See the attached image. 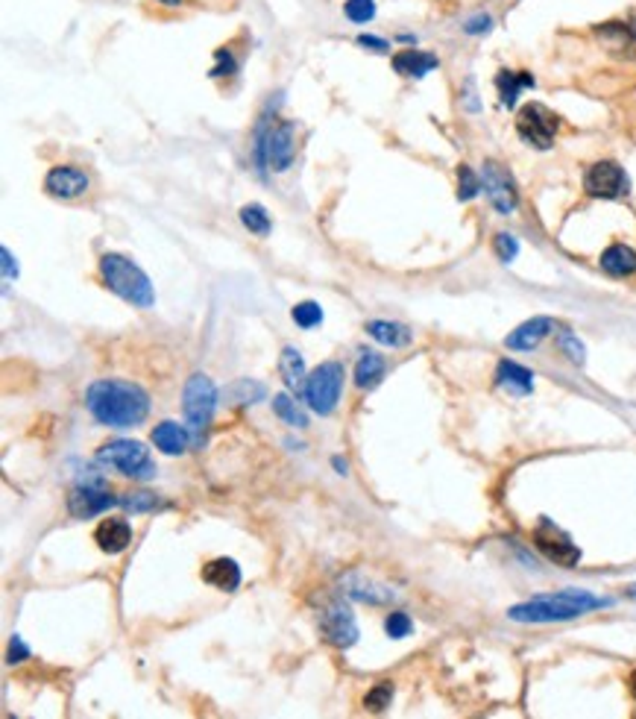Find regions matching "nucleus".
<instances>
[{
	"instance_id": "obj_45",
	"label": "nucleus",
	"mask_w": 636,
	"mask_h": 719,
	"mask_svg": "<svg viewBox=\"0 0 636 719\" xmlns=\"http://www.w3.org/2000/svg\"><path fill=\"white\" fill-rule=\"evenodd\" d=\"M331 464H334V470H338V473H340V475H343V473H346V461H340V458H334V461H331Z\"/></svg>"
},
{
	"instance_id": "obj_3",
	"label": "nucleus",
	"mask_w": 636,
	"mask_h": 719,
	"mask_svg": "<svg viewBox=\"0 0 636 719\" xmlns=\"http://www.w3.org/2000/svg\"><path fill=\"white\" fill-rule=\"evenodd\" d=\"M100 276L111 294H118L120 300L136 306V308H150L155 303V291L150 285V276L144 273L136 262H129L127 256H118V253H106L100 259Z\"/></svg>"
},
{
	"instance_id": "obj_5",
	"label": "nucleus",
	"mask_w": 636,
	"mask_h": 719,
	"mask_svg": "<svg viewBox=\"0 0 636 719\" xmlns=\"http://www.w3.org/2000/svg\"><path fill=\"white\" fill-rule=\"evenodd\" d=\"M182 408H185V420H188V429H191L194 444H199L217 408V388L206 373H194L191 379L185 382Z\"/></svg>"
},
{
	"instance_id": "obj_7",
	"label": "nucleus",
	"mask_w": 636,
	"mask_h": 719,
	"mask_svg": "<svg viewBox=\"0 0 636 719\" xmlns=\"http://www.w3.org/2000/svg\"><path fill=\"white\" fill-rule=\"evenodd\" d=\"M343 379H346V370L340 361H322L314 373H308L305 379V403L311 405V412L317 414H331L334 408L340 403V394H343Z\"/></svg>"
},
{
	"instance_id": "obj_20",
	"label": "nucleus",
	"mask_w": 636,
	"mask_h": 719,
	"mask_svg": "<svg viewBox=\"0 0 636 719\" xmlns=\"http://www.w3.org/2000/svg\"><path fill=\"white\" fill-rule=\"evenodd\" d=\"M496 385L499 388H508L510 394H531L534 391V373L528 368H522V364L505 359L496 370Z\"/></svg>"
},
{
	"instance_id": "obj_38",
	"label": "nucleus",
	"mask_w": 636,
	"mask_h": 719,
	"mask_svg": "<svg viewBox=\"0 0 636 719\" xmlns=\"http://www.w3.org/2000/svg\"><path fill=\"white\" fill-rule=\"evenodd\" d=\"M120 508H127V511H132V514L150 511V508H155V496L153 493H127V496H120Z\"/></svg>"
},
{
	"instance_id": "obj_8",
	"label": "nucleus",
	"mask_w": 636,
	"mask_h": 719,
	"mask_svg": "<svg viewBox=\"0 0 636 719\" xmlns=\"http://www.w3.org/2000/svg\"><path fill=\"white\" fill-rule=\"evenodd\" d=\"M557 129H561V118H557L549 106L543 103H526L517 115V132L528 147L549 150L554 144Z\"/></svg>"
},
{
	"instance_id": "obj_6",
	"label": "nucleus",
	"mask_w": 636,
	"mask_h": 719,
	"mask_svg": "<svg viewBox=\"0 0 636 719\" xmlns=\"http://www.w3.org/2000/svg\"><path fill=\"white\" fill-rule=\"evenodd\" d=\"M97 458L109 464V467H115L118 473L129 475V479H138V482H147L155 475V464L150 458V449L138 444V440H109L97 449Z\"/></svg>"
},
{
	"instance_id": "obj_4",
	"label": "nucleus",
	"mask_w": 636,
	"mask_h": 719,
	"mask_svg": "<svg viewBox=\"0 0 636 719\" xmlns=\"http://www.w3.org/2000/svg\"><path fill=\"white\" fill-rule=\"evenodd\" d=\"M296 144H294V124L278 120L273 127H259V141H255V164L259 171L273 168L276 173H285L294 164Z\"/></svg>"
},
{
	"instance_id": "obj_22",
	"label": "nucleus",
	"mask_w": 636,
	"mask_h": 719,
	"mask_svg": "<svg viewBox=\"0 0 636 719\" xmlns=\"http://www.w3.org/2000/svg\"><path fill=\"white\" fill-rule=\"evenodd\" d=\"M278 373H282L285 385L291 388L294 394H305V361L299 356L296 347H285L282 356H278Z\"/></svg>"
},
{
	"instance_id": "obj_46",
	"label": "nucleus",
	"mask_w": 636,
	"mask_h": 719,
	"mask_svg": "<svg viewBox=\"0 0 636 719\" xmlns=\"http://www.w3.org/2000/svg\"><path fill=\"white\" fill-rule=\"evenodd\" d=\"M159 4H167V6H180L182 0H159Z\"/></svg>"
},
{
	"instance_id": "obj_18",
	"label": "nucleus",
	"mask_w": 636,
	"mask_h": 719,
	"mask_svg": "<svg viewBox=\"0 0 636 719\" xmlns=\"http://www.w3.org/2000/svg\"><path fill=\"white\" fill-rule=\"evenodd\" d=\"M203 581L223 593H232L241 588V567L232 558H215L203 567Z\"/></svg>"
},
{
	"instance_id": "obj_44",
	"label": "nucleus",
	"mask_w": 636,
	"mask_h": 719,
	"mask_svg": "<svg viewBox=\"0 0 636 719\" xmlns=\"http://www.w3.org/2000/svg\"><path fill=\"white\" fill-rule=\"evenodd\" d=\"M628 690H631V696L636 699V670L631 672V679H628Z\"/></svg>"
},
{
	"instance_id": "obj_13",
	"label": "nucleus",
	"mask_w": 636,
	"mask_h": 719,
	"mask_svg": "<svg viewBox=\"0 0 636 719\" xmlns=\"http://www.w3.org/2000/svg\"><path fill=\"white\" fill-rule=\"evenodd\" d=\"M115 505H120V500L118 496H111V491L103 484V479H85V482L76 484L68 496V511L80 519L97 517Z\"/></svg>"
},
{
	"instance_id": "obj_47",
	"label": "nucleus",
	"mask_w": 636,
	"mask_h": 719,
	"mask_svg": "<svg viewBox=\"0 0 636 719\" xmlns=\"http://www.w3.org/2000/svg\"><path fill=\"white\" fill-rule=\"evenodd\" d=\"M628 596H631V599H636V584H631V588H628Z\"/></svg>"
},
{
	"instance_id": "obj_32",
	"label": "nucleus",
	"mask_w": 636,
	"mask_h": 719,
	"mask_svg": "<svg viewBox=\"0 0 636 719\" xmlns=\"http://www.w3.org/2000/svg\"><path fill=\"white\" fill-rule=\"evenodd\" d=\"M557 344H561V350L566 352L572 364H584L587 361V347L581 344V341H578L575 332L561 329V332H557Z\"/></svg>"
},
{
	"instance_id": "obj_24",
	"label": "nucleus",
	"mask_w": 636,
	"mask_h": 719,
	"mask_svg": "<svg viewBox=\"0 0 636 719\" xmlns=\"http://www.w3.org/2000/svg\"><path fill=\"white\" fill-rule=\"evenodd\" d=\"M496 88H499V97H501V106L513 109L519 101L522 88H534V76L528 71H499L496 76Z\"/></svg>"
},
{
	"instance_id": "obj_37",
	"label": "nucleus",
	"mask_w": 636,
	"mask_h": 719,
	"mask_svg": "<svg viewBox=\"0 0 636 719\" xmlns=\"http://www.w3.org/2000/svg\"><path fill=\"white\" fill-rule=\"evenodd\" d=\"M493 250H496L499 262L510 264L513 259H517V253H519V241L513 238L510 232H499V235L493 238Z\"/></svg>"
},
{
	"instance_id": "obj_36",
	"label": "nucleus",
	"mask_w": 636,
	"mask_h": 719,
	"mask_svg": "<svg viewBox=\"0 0 636 719\" xmlns=\"http://www.w3.org/2000/svg\"><path fill=\"white\" fill-rule=\"evenodd\" d=\"M384 632H387V637L402 640V637H408L411 632H414V623H411L408 614L393 611V614H387V619H384Z\"/></svg>"
},
{
	"instance_id": "obj_29",
	"label": "nucleus",
	"mask_w": 636,
	"mask_h": 719,
	"mask_svg": "<svg viewBox=\"0 0 636 719\" xmlns=\"http://www.w3.org/2000/svg\"><path fill=\"white\" fill-rule=\"evenodd\" d=\"M598 36L607 39V41L616 39V50H636V39H633L628 24H601Z\"/></svg>"
},
{
	"instance_id": "obj_15",
	"label": "nucleus",
	"mask_w": 636,
	"mask_h": 719,
	"mask_svg": "<svg viewBox=\"0 0 636 719\" xmlns=\"http://www.w3.org/2000/svg\"><path fill=\"white\" fill-rule=\"evenodd\" d=\"M554 332V320L552 317H531L526 320L519 329H513L510 335L505 338V347L508 350H534V347H540L545 338H549Z\"/></svg>"
},
{
	"instance_id": "obj_35",
	"label": "nucleus",
	"mask_w": 636,
	"mask_h": 719,
	"mask_svg": "<svg viewBox=\"0 0 636 719\" xmlns=\"http://www.w3.org/2000/svg\"><path fill=\"white\" fill-rule=\"evenodd\" d=\"M390 699H393V684L378 681L375 688L364 696V705L370 707V711H384V707H390Z\"/></svg>"
},
{
	"instance_id": "obj_42",
	"label": "nucleus",
	"mask_w": 636,
	"mask_h": 719,
	"mask_svg": "<svg viewBox=\"0 0 636 719\" xmlns=\"http://www.w3.org/2000/svg\"><path fill=\"white\" fill-rule=\"evenodd\" d=\"M0 256H4V280L6 282H13L15 276H18V264H15V259H13V253H9L6 247L0 250Z\"/></svg>"
},
{
	"instance_id": "obj_43",
	"label": "nucleus",
	"mask_w": 636,
	"mask_h": 719,
	"mask_svg": "<svg viewBox=\"0 0 636 719\" xmlns=\"http://www.w3.org/2000/svg\"><path fill=\"white\" fill-rule=\"evenodd\" d=\"M358 44H361V48H373V50H378V53L390 50V48H387V41H384V39H375V36H358Z\"/></svg>"
},
{
	"instance_id": "obj_41",
	"label": "nucleus",
	"mask_w": 636,
	"mask_h": 719,
	"mask_svg": "<svg viewBox=\"0 0 636 719\" xmlns=\"http://www.w3.org/2000/svg\"><path fill=\"white\" fill-rule=\"evenodd\" d=\"M30 658V649H27V644L24 640H21L18 635L13 637V644H9V655H6V661L9 663H21V661H27Z\"/></svg>"
},
{
	"instance_id": "obj_31",
	"label": "nucleus",
	"mask_w": 636,
	"mask_h": 719,
	"mask_svg": "<svg viewBox=\"0 0 636 719\" xmlns=\"http://www.w3.org/2000/svg\"><path fill=\"white\" fill-rule=\"evenodd\" d=\"M478 191H481V180H478L470 164H461L457 168V200H473Z\"/></svg>"
},
{
	"instance_id": "obj_10",
	"label": "nucleus",
	"mask_w": 636,
	"mask_h": 719,
	"mask_svg": "<svg viewBox=\"0 0 636 719\" xmlns=\"http://www.w3.org/2000/svg\"><path fill=\"white\" fill-rule=\"evenodd\" d=\"M534 546H537L545 558L557 567H578V561H581V549L572 544V537H569L561 526H554L549 517L540 519V526L534 528Z\"/></svg>"
},
{
	"instance_id": "obj_11",
	"label": "nucleus",
	"mask_w": 636,
	"mask_h": 719,
	"mask_svg": "<svg viewBox=\"0 0 636 719\" xmlns=\"http://www.w3.org/2000/svg\"><path fill=\"white\" fill-rule=\"evenodd\" d=\"M584 191L598 200H619L631 191V180L622 164L616 162H596L584 173Z\"/></svg>"
},
{
	"instance_id": "obj_40",
	"label": "nucleus",
	"mask_w": 636,
	"mask_h": 719,
	"mask_svg": "<svg viewBox=\"0 0 636 719\" xmlns=\"http://www.w3.org/2000/svg\"><path fill=\"white\" fill-rule=\"evenodd\" d=\"M490 30H493V18L490 15H473L464 24V32H470V36H481V32H490Z\"/></svg>"
},
{
	"instance_id": "obj_28",
	"label": "nucleus",
	"mask_w": 636,
	"mask_h": 719,
	"mask_svg": "<svg viewBox=\"0 0 636 719\" xmlns=\"http://www.w3.org/2000/svg\"><path fill=\"white\" fill-rule=\"evenodd\" d=\"M241 224L250 232H255V235H267V232H270V217H267L264 206L259 203H250L241 209Z\"/></svg>"
},
{
	"instance_id": "obj_21",
	"label": "nucleus",
	"mask_w": 636,
	"mask_h": 719,
	"mask_svg": "<svg viewBox=\"0 0 636 719\" xmlns=\"http://www.w3.org/2000/svg\"><path fill=\"white\" fill-rule=\"evenodd\" d=\"M384 370H387L384 359L378 356L375 350H364L358 364H355V385H358L361 391H373L378 388V382L384 379Z\"/></svg>"
},
{
	"instance_id": "obj_39",
	"label": "nucleus",
	"mask_w": 636,
	"mask_h": 719,
	"mask_svg": "<svg viewBox=\"0 0 636 719\" xmlns=\"http://www.w3.org/2000/svg\"><path fill=\"white\" fill-rule=\"evenodd\" d=\"M238 71V62L232 59V53L223 48L217 50V68H211V76H232Z\"/></svg>"
},
{
	"instance_id": "obj_9",
	"label": "nucleus",
	"mask_w": 636,
	"mask_h": 719,
	"mask_svg": "<svg viewBox=\"0 0 636 719\" xmlns=\"http://www.w3.org/2000/svg\"><path fill=\"white\" fill-rule=\"evenodd\" d=\"M320 632L326 635L329 644L349 649L355 640H358V623H355L352 608L346 605L343 599H326L317 614Z\"/></svg>"
},
{
	"instance_id": "obj_27",
	"label": "nucleus",
	"mask_w": 636,
	"mask_h": 719,
	"mask_svg": "<svg viewBox=\"0 0 636 719\" xmlns=\"http://www.w3.org/2000/svg\"><path fill=\"white\" fill-rule=\"evenodd\" d=\"M273 412H276V417H282L285 423L294 426V429H305L308 426V414L287 394H276L273 396Z\"/></svg>"
},
{
	"instance_id": "obj_25",
	"label": "nucleus",
	"mask_w": 636,
	"mask_h": 719,
	"mask_svg": "<svg viewBox=\"0 0 636 719\" xmlns=\"http://www.w3.org/2000/svg\"><path fill=\"white\" fill-rule=\"evenodd\" d=\"M601 271L610 276H631L636 273V253L624 244H613L601 253Z\"/></svg>"
},
{
	"instance_id": "obj_17",
	"label": "nucleus",
	"mask_w": 636,
	"mask_h": 719,
	"mask_svg": "<svg viewBox=\"0 0 636 719\" xmlns=\"http://www.w3.org/2000/svg\"><path fill=\"white\" fill-rule=\"evenodd\" d=\"M153 444H155V449H162L164 456H182L188 444H194V438H191V429L188 426L173 423V420H164V423L153 429Z\"/></svg>"
},
{
	"instance_id": "obj_19",
	"label": "nucleus",
	"mask_w": 636,
	"mask_h": 719,
	"mask_svg": "<svg viewBox=\"0 0 636 719\" xmlns=\"http://www.w3.org/2000/svg\"><path fill=\"white\" fill-rule=\"evenodd\" d=\"M437 65L440 59L426 50H399L393 57V71L402 76H414V80H422V76L431 74Z\"/></svg>"
},
{
	"instance_id": "obj_12",
	"label": "nucleus",
	"mask_w": 636,
	"mask_h": 719,
	"mask_svg": "<svg viewBox=\"0 0 636 719\" xmlns=\"http://www.w3.org/2000/svg\"><path fill=\"white\" fill-rule=\"evenodd\" d=\"M481 188L487 191L490 206H493L499 215H513V212H517V206H519L517 182H513V176L508 173V168H501L499 162H484Z\"/></svg>"
},
{
	"instance_id": "obj_30",
	"label": "nucleus",
	"mask_w": 636,
	"mask_h": 719,
	"mask_svg": "<svg viewBox=\"0 0 636 719\" xmlns=\"http://www.w3.org/2000/svg\"><path fill=\"white\" fill-rule=\"evenodd\" d=\"M264 385L259 382H250V379H238L232 388L226 391L229 400H235V403H255V400H264Z\"/></svg>"
},
{
	"instance_id": "obj_16",
	"label": "nucleus",
	"mask_w": 636,
	"mask_h": 719,
	"mask_svg": "<svg viewBox=\"0 0 636 719\" xmlns=\"http://www.w3.org/2000/svg\"><path fill=\"white\" fill-rule=\"evenodd\" d=\"M94 540L106 555H120L132 544V526L120 517H109L97 526Z\"/></svg>"
},
{
	"instance_id": "obj_1",
	"label": "nucleus",
	"mask_w": 636,
	"mask_h": 719,
	"mask_svg": "<svg viewBox=\"0 0 636 719\" xmlns=\"http://www.w3.org/2000/svg\"><path fill=\"white\" fill-rule=\"evenodd\" d=\"M85 408L97 423L111 429H129L144 423L150 414V394L136 382L124 379H97L85 391Z\"/></svg>"
},
{
	"instance_id": "obj_14",
	"label": "nucleus",
	"mask_w": 636,
	"mask_h": 719,
	"mask_svg": "<svg viewBox=\"0 0 636 719\" xmlns=\"http://www.w3.org/2000/svg\"><path fill=\"white\" fill-rule=\"evenodd\" d=\"M88 185H92L88 173L74 168V164H56L44 176V191L56 197V200H76V197L88 191Z\"/></svg>"
},
{
	"instance_id": "obj_26",
	"label": "nucleus",
	"mask_w": 636,
	"mask_h": 719,
	"mask_svg": "<svg viewBox=\"0 0 636 719\" xmlns=\"http://www.w3.org/2000/svg\"><path fill=\"white\" fill-rule=\"evenodd\" d=\"M375 584L373 581H364L361 575H349L346 579V593L355 596V599H361V602H370V605H378V602H390L393 599V593H390L387 588H378L373 590Z\"/></svg>"
},
{
	"instance_id": "obj_23",
	"label": "nucleus",
	"mask_w": 636,
	"mask_h": 719,
	"mask_svg": "<svg viewBox=\"0 0 636 719\" xmlns=\"http://www.w3.org/2000/svg\"><path fill=\"white\" fill-rule=\"evenodd\" d=\"M367 332H370V338H375L378 344L393 347V350L408 347L411 341H414V332L402 324H393V320H370V324H367Z\"/></svg>"
},
{
	"instance_id": "obj_33",
	"label": "nucleus",
	"mask_w": 636,
	"mask_h": 719,
	"mask_svg": "<svg viewBox=\"0 0 636 719\" xmlns=\"http://www.w3.org/2000/svg\"><path fill=\"white\" fill-rule=\"evenodd\" d=\"M291 315H294V324L303 326V329H314L317 324H322V308H320V303H311V300L296 303Z\"/></svg>"
},
{
	"instance_id": "obj_34",
	"label": "nucleus",
	"mask_w": 636,
	"mask_h": 719,
	"mask_svg": "<svg viewBox=\"0 0 636 719\" xmlns=\"http://www.w3.org/2000/svg\"><path fill=\"white\" fill-rule=\"evenodd\" d=\"M343 13H346V18L352 21V24H367V21L375 18V4H373V0H346Z\"/></svg>"
},
{
	"instance_id": "obj_2",
	"label": "nucleus",
	"mask_w": 636,
	"mask_h": 719,
	"mask_svg": "<svg viewBox=\"0 0 636 719\" xmlns=\"http://www.w3.org/2000/svg\"><path fill=\"white\" fill-rule=\"evenodd\" d=\"M610 599H601V596H593L589 590H578L569 588L561 593H545V596H534L531 602L513 605L508 617L513 623H566V619H578L589 611H598V608H610Z\"/></svg>"
}]
</instances>
